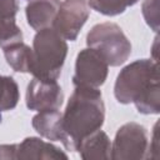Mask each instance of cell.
I'll return each mask as SVG.
<instances>
[{"mask_svg":"<svg viewBox=\"0 0 160 160\" xmlns=\"http://www.w3.org/2000/svg\"><path fill=\"white\" fill-rule=\"evenodd\" d=\"M142 14L148 25L158 31L159 29V16H158V0H145L142 4Z\"/></svg>","mask_w":160,"mask_h":160,"instance_id":"cell-17","label":"cell"},{"mask_svg":"<svg viewBox=\"0 0 160 160\" xmlns=\"http://www.w3.org/2000/svg\"><path fill=\"white\" fill-rule=\"evenodd\" d=\"M89 48L96 50L110 66L124 64L131 54V44L121 28L114 22L95 25L86 36Z\"/></svg>","mask_w":160,"mask_h":160,"instance_id":"cell-4","label":"cell"},{"mask_svg":"<svg viewBox=\"0 0 160 160\" xmlns=\"http://www.w3.org/2000/svg\"><path fill=\"white\" fill-rule=\"evenodd\" d=\"M90 14L86 0H64L52 22V29L65 40L74 41Z\"/></svg>","mask_w":160,"mask_h":160,"instance_id":"cell-7","label":"cell"},{"mask_svg":"<svg viewBox=\"0 0 160 160\" xmlns=\"http://www.w3.org/2000/svg\"><path fill=\"white\" fill-rule=\"evenodd\" d=\"M4 49V55L8 64L19 72H30L31 49L22 41L8 45Z\"/></svg>","mask_w":160,"mask_h":160,"instance_id":"cell-14","label":"cell"},{"mask_svg":"<svg viewBox=\"0 0 160 160\" xmlns=\"http://www.w3.org/2000/svg\"><path fill=\"white\" fill-rule=\"evenodd\" d=\"M56 146L38 138H26L16 145V159H66Z\"/></svg>","mask_w":160,"mask_h":160,"instance_id":"cell-12","label":"cell"},{"mask_svg":"<svg viewBox=\"0 0 160 160\" xmlns=\"http://www.w3.org/2000/svg\"><path fill=\"white\" fill-rule=\"evenodd\" d=\"M18 0H0V46L22 41V32L16 25Z\"/></svg>","mask_w":160,"mask_h":160,"instance_id":"cell-10","label":"cell"},{"mask_svg":"<svg viewBox=\"0 0 160 160\" xmlns=\"http://www.w3.org/2000/svg\"><path fill=\"white\" fill-rule=\"evenodd\" d=\"M135 2L136 0H89V5L94 10L108 16L119 15Z\"/></svg>","mask_w":160,"mask_h":160,"instance_id":"cell-16","label":"cell"},{"mask_svg":"<svg viewBox=\"0 0 160 160\" xmlns=\"http://www.w3.org/2000/svg\"><path fill=\"white\" fill-rule=\"evenodd\" d=\"M64 94L56 80H40L34 78L28 85L26 106L30 110L44 111L59 109Z\"/></svg>","mask_w":160,"mask_h":160,"instance_id":"cell-8","label":"cell"},{"mask_svg":"<svg viewBox=\"0 0 160 160\" xmlns=\"http://www.w3.org/2000/svg\"><path fill=\"white\" fill-rule=\"evenodd\" d=\"M104 119L105 106L98 88L75 86L62 115V128L71 142L72 151H76V146L82 139L100 130Z\"/></svg>","mask_w":160,"mask_h":160,"instance_id":"cell-2","label":"cell"},{"mask_svg":"<svg viewBox=\"0 0 160 160\" xmlns=\"http://www.w3.org/2000/svg\"><path fill=\"white\" fill-rule=\"evenodd\" d=\"M32 128L44 138L54 141H61L66 150L72 151L71 142L62 128V115L59 109L39 111L32 118Z\"/></svg>","mask_w":160,"mask_h":160,"instance_id":"cell-9","label":"cell"},{"mask_svg":"<svg viewBox=\"0 0 160 160\" xmlns=\"http://www.w3.org/2000/svg\"><path fill=\"white\" fill-rule=\"evenodd\" d=\"M60 8V0H29L26 5L28 24L36 31L51 28Z\"/></svg>","mask_w":160,"mask_h":160,"instance_id":"cell-11","label":"cell"},{"mask_svg":"<svg viewBox=\"0 0 160 160\" xmlns=\"http://www.w3.org/2000/svg\"><path fill=\"white\" fill-rule=\"evenodd\" d=\"M76 150L80 152V156L86 160L109 159L111 144L108 135L104 131L98 130L91 135L86 136L85 139H82L76 146Z\"/></svg>","mask_w":160,"mask_h":160,"instance_id":"cell-13","label":"cell"},{"mask_svg":"<svg viewBox=\"0 0 160 160\" xmlns=\"http://www.w3.org/2000/svg\"><path fill=\"white\" fill-rule=\"evenodd\" d=\"M0 159H16V144L0 145Z\"/></svg>","mask_w":160,"mask_h":160,"instance_id":"cell-18","label":"cell"},{"mask_svg":"<svg viewBox=\"0 0 160 160\" xmlns=\"http://www.w3.org/2000/svg\"><path fill=\"white\" fill-rule=\"evenodd\" d=\"M20 99L19 88L11 76L0 75V112L12 110Z\"/></svg>","mask_w":160,"mask_h":160,"instance_id":"cell-15","label":"cell"},{"mask_svg":"<svg viewBox=\"0 0 160 160\" xmlns=\"http://www.w3.org/2000/svg\"><path fill=\"white\" fill-rule=\"evenodd\" d=\"M111 150V159L132 160L146 158L148 132L145 128L136 122L122 125L116 132Z\"/></svg>","mask_w":160,"mask_h":160,"instance_id":"cell-5","label":"cell"},{"mask_svg":"<svg viewBox=\"0 0 160 160\" xmlns=\"http://www.w3.org/2000/svg\"><path fill=\"white\" fill-rule=\"evenodd\" d=\"M68 54V45L52 28L39 30L31 49L30 72L40 80H58Z\"/></svg>","mask_w":160,"mask_h":160,"instance_id":"cell-3","label":"cell"},{"mask_svg":"<svg viewBox=\"0 0 160 160\" xmlns=\"http://www.w3.org/2000/svg\"><path fill=\"white\" fill-rule=\"evenodd\" d=\"M114 94L121 104L134 102L139 112L158 114L160 110L158 61L141 59L125 66L118 75Z\"/></svg>","mask_w":160,"mask_h":160,"instance_id":"cell-1","label":"cell"},{"mask_svg":"<svg viewBox=\"0 0 160 160\" xmlns=\"http://www.w3.org/2000/svg\"><path fill=\"white\" fill-rule=\"evenodd\" d=\"M136 1H138V0H136Z\"/></svg>","mask_w":160,"mask_h":160,"instance_id":"cell-19","label":"cell"},{"mask_svg":"<svg viewBox=\"0 0 160 160\" xmlns=\"http://www.w3.org/2000/svg\"><path fill=\"white\" fill-rule=\"evenodd\" d=\"M106 60L94 49L88 48L78 54L72 82L75 86L99 88L108 76Z\"/></svg>","mask_w":160,"mask_h":160,"instance_id":"cell-6","label":"cell"}]
</instances>
